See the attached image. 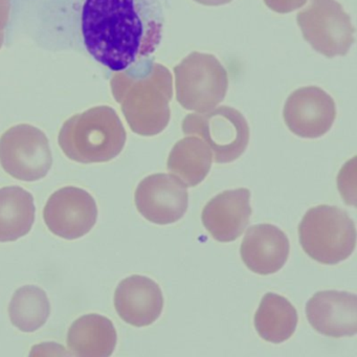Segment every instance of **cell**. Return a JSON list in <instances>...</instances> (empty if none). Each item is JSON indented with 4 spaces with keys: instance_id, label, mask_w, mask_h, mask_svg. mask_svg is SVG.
Instances as JSON below:
<instances>
[{
    "instance_id": "6da1fadb",
    "label": "cell",
    "mask_w": 357,
    "mask_h": 357,
    "mask_svg": "<svg viewBox=\"0 0 357 357\" xmlns=\"http://www.w3.org/2000/svg\"><path fill=\"white\" fill-rule=\"evenodd\" d=\"M162 26V0H85L81 14L87 52L114 73L151 56Z\"/></svg>"
},
{
    "instance_id": "7a4b0ae2",
    "label": "cell",
    "mask_w": 357,
    "mask_h": 357,
    "mask_svg": "<svg viewBox=\"0 0 357 357\" xmlns=\"http://www.w3.org/2000/svg\"><path fill=\"white\" fill-rule=\"evenodd\" d=\"M110 86L133 132L154 137L168 126L173 97V78L168 68L145 58L114 73Z\"/></svg>"
},
{
    "instance_id": "3957f363",
    "label": "cell",
    "mask_w": 357,
    "mask_h": 357,
    "mask_svg": "<svg viewBox=\"0 0 357 357\" xmlns=\"http://www.w3.org/2000/svg\"><path fill=\"white\" fill-rule=\"evenodd\" d=\"M127 135L114 108L97 106L66 121L60 130V147L81 164L106 162L124 149Z\"/></svg>"
},
{
    "instance_id": "277c9868",
    "label": "cell",
    "mask_w": 357,
    "mask_h": 357,
    "mask_svg": "<svg viewBox=\"0 0 357 357\" xmlns=\"http://www.w3.org/2000/svg\"><path fill=\"white\" fill-rule=\"evenodd\" d=\"M298 236L304 252L321 264L347 260L356 245V229L348 213L327 204L305 214L298 225Z\"/></svg>"
},
{
    "instance_id": "5b68a950",
    "label": "cell",
    "mask_w": 357,
    "mask_h": 357,
    "mask_svg": "<svg viewBox=\"0 0 357 357\" xmlns=\"http://www.w3.org/2000/svg\"><path fill=\"white\" fill-rule=\"evenodd\" d=\"M176 100L185 109L211 112L225 99L229 75L215 56L190 54L174 68Z\"/></svg>"
},
{
    "instance_id": "8992f818",
    "label": "cell",
    "mask_w": 357,
    "mask_h": 357,
    "mask_svg": "<svg viewBox=\"0 0 357 357\" xmlns=\"http://www.w3.org/2000/svg\"><path fill=\"white\" fill-rule=\"evenodd\" d=\"M183 131L204 139L217 164H229L239 158L250 142V127L241 112L229 106L204 114L185 116Z\"/></svg>"
},
{
    "instance_id": "52a82bcc",
    "label": "cell",
    "mask_w": 357,
    "mask_h": 357,
    "mask_svg": "<svg viewBox=\"0 0 357 357\" xmlns=\"http://www.w3.org/2000/svg\"><path fill=\"white\" fill-rule=\"evenodd\" d=\"M296 22L305 40L326 57L347 55L354 43L350 16L336 0H311Z\"/></svg>"
},
{
    "instance_id": "ba28073f",
    "label": "cell",
    "mask_w": 357,
    "mask_h": 357,
    "mask_svg": "<svg viewBox=\"0 0 357 357\" xmlns=\"http://www.w3.org/2000/svg\"><path fill=\"white\" fill-rule=\"evenodd\" d=\"M0 164L14 178L40 181L53 165L47 135L32 125L12 127L0 137Z\"/></svg>"
},
{
    "instance_id": "9c48e42d",
    "label": "cell",
    "mask_w": 357,
    "mask_h": 357,
    "mask_svg": "<svg viewBox=\"0 0 357 357\" xmlns=\"http://www.w3.org/2000/svg\"><path fill=\"white\" fill-rule=\"evenodd\" d=\"M45 225L58 237L78 239L97 223L98 206L93 196L76 187H66L50 197L43 212Z\"/></svg>"
},
{
    "instance_id": "30bf717a",
    "label": "cell",
    "mask_w": 357,
    "mask_h": 357,
    "mask_svg": "<svg viewBox=\"0 0 357 357\" xmlns=\"http://www.w3.org/2000/svg\"><path fill=\"white\" fill-rule=\"evenodd\" d=\"M135 200L142 216L160 225L181 220L189 206L187 185L164 173L144 178L135 190Z\"/></svg>"
},
{
    "instance_id": "8fae6325",
    "label": "cell",
    "mask_w": 357,
    "mask_h": 357,
    "mask_svg": "<svg viewBox=\"0 0 357 357\" xmlns=\"http://www.w3.org/2000/svg\"><path fill=\"white\" fill-rule=\"evenodd\" d=\"M283 116L292 133L304 139H317L326 135L335 121V102L319 87H303L288 97Z\"/></svg>"
},
{
    "instance_id": "7c38bea8",
    "label": "cell",
    "mask_w": 357,
    "mask_h": 357,
    "mask_svg": "<svg viewBox=\"0 0 357 357\" xmlns=\"http://www.w3.org/2000/svg\"><path fill=\"white\" fill-rule=\"evenodd\" d=\"M306 315L313 329L330 337L357 332V296L336 290L319 291L307 302Z\"/></svg>"
},
{
    "instance_id": "4fadbf2b",
    "label": "cell",
    "mask_w": 357,
    "mask_h": 357,
    "mask_svg": "<svg viewBox=\"0 0 357 357\" xmlns=\"http://www.w3.org/2000/svg\"><path fill=\"white\" fill-rule=\"evenodd\" d=\"M252 213L250 190H229L215 196L204 206L202 223L217 241H235L250 223Z\"/></svg>"
},
{
    "instance_id": "5bb4252c",
    "label": "cell",
    "mask_w": 357,
    "mask_h": 357,
    "mask_svg": "<svg viewBox=\"0 0 357 357\" xmlns=\"http://www.w3.org/2000/svg\"><path fill=\"white\" fill-rule=\"evenodd\" d=\"M114 307L121 319L129 325L146 327L162 314L164 296L160 285L153 280L131 275L116 287Z\"/></svg>"
},
{
    "instance_id": "9a60e30c",
    "label": "cell",
    "mask_w": 357,
    "mask_h": 357,
    "mask_svg": "<svg viewBox=\"0 0 357 357\" xmlns=\"http://www.w3.org/2000/svg\"><path fill=\"white\" fill-rule=\"evenodd\" d=\"M287 236L273 225L250 227L241 244L244 264L258 275H267L279 271L289 256Z\"/></svg>"
},
{
    "instance_id": "2e32d148",
    "label": "cell",
    "mask_w": 357,
    "mask_h": 357,
    "mask_svg": "<svg viewBox=\"0 0 357 357\" xmlns=\"http://www.w3.org/2000/svg\"><path fill=\"white\" fill-rule=\"evenodd\" d=\"M116 330L103 315H83L68 330V346L75 356L108 357L116 346Z\"/></svg>"
},
{
    "instance_id": "e0dca14e",
    "label": "cell",
    "mask_w": 357,
    "mask_h": 357,
    "mask_svg": "<svg viewBox=\"0 0 357 357\" xmlns=\"http://www.w3.org/2000/svg\"><path fill=\"white\" fill-rule=\"evenodd\" d=\"M213 162L208 144L197 137H187L175 144L167 168L187 187H196L206 179Z\"/></svg>"
},
{
    "instance_id": "ac0fdd59",
    "label": "cell",
    "mask_w": 357,
    "mask_h": 357,
    "mask_svg": "<svg viewBox=\"0 0 357 357\" xmlns=\"http://www.w3.org/2000/svg\"><path fill=\"white\" fill-rule=\"evenodd\" d=\"M35 212L30 192L20 187L0 189V242L16 241L30 233Z\"/></svg>"
},
{
    "instance_id": "d6986e66",
    "label": "cell",
    "mask_w": 357,
    "mask_h": 357,
    "mask_svg": "<svg viewBox=\"0 0 357 357\" xmlns=\"http://www.w3.org/2000/svg\"><path fill=\"white\" fill-rule=\"evenodd\" d=\"M298 326V313L294 305L273 292L263 296L255 314V327L259 335L273 344L289 340Z\"/></svg>"
},
{
    "instance_id": "ffe728a7",
    "label": "cell",
    "mask_w": 357,
    "mask_h": 357,
    "mask_svg": "<svg viewBox=\"0 0 357 357\" xmlns=\"http://www.w3.org/2000/svg\"><path fill=\"white\" fill-rule=\"evenodd\" d=\"M12 324L24 332H34L47 323L51 305L47 294L36 286H24L14 294L9 307Z\"/></svg>"
},
{
    "instance_id": "44dd1931",
    "label": "cell",
    "mask_w": 357,
    "mask_h": 357,
    "mask_svg": "<svg viewBox=\"0 0 357 357\" xmlns=\"http://www.w3.org/2000/svg\"><path fill=\"white\" fill-rule=\"evenodd\" d=\"M265 5L275 13L287 14L306 5L307 0H263Z\"/></svg>"
},
{
    "instance_id": "7402d4cb",
    "label": "cell",
    "mask_w": 357,
    "mask_h": 357,
    "mask_svg": "<svg viewBox=\"0 0 357 357\" xmlns=\"http://www.w3.org/2000/svg\"><path fill=\"white\" fill-rule=\"evenodd\" d=\"M11 0H0V49L5 40V31L9 24Z\"/></svg>"
},
{
    "instance_id": "603a6c76",
    "label": "cell",
    "mask_w": 357,
    "mask_h": 357,
    "mask_svg": "<svg viewBox=\"0 0 357 357\" xmlns=\"http://www.w3.org/2000/svg\"><path fill=\"white\" fill-rule=\"evenodd\" d=\"M194 1L208 7H219V6L227 5L233 0H194Z\"/></svg>"
}]
</instances>
